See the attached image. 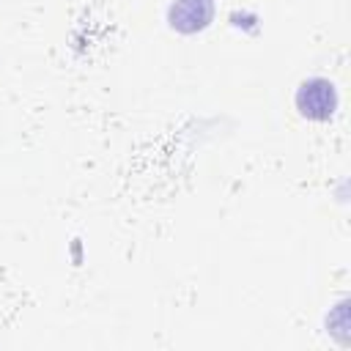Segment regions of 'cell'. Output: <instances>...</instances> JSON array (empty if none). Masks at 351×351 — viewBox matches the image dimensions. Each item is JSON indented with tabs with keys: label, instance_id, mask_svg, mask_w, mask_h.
<instances>
[{
	"label": "cell",
	"instance_id": "1",
	"mask_svg": "<svg viewBox=\"0 0 351 351\" xmlns=\"http://www.w3.org/2000/svg\"><path fill=\"white\" fill-rule=\"evenodd\" d=\"M296 110L307 121H329L337 110V90L324 77H310L296 90Z\"/></svg>",
	"mask_w": 351,
	"mask_h": 351
},
{
	"label": "cell",
	"instance_id": "2",
	"mask_svg": "<svg viewBox=\"0 0 351 351\" xmlns=\"http://www.w3.org/2000/svg\"><path fill=\"white\" fill-rule=\"evenodd\" d=\"M214 19V0H173L167 8V22L178 33L206 30Z\"/></svg>",
	"mask_w": 351,
	"mask_h": 351
}]
</instances>
